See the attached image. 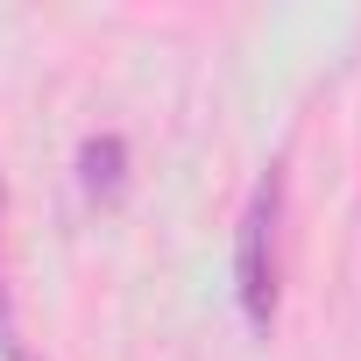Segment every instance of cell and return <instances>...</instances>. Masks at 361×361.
Here are the masks:
<instances>
[{
  "mask_svg": "<svg viewBox=\"0 0 361 361\" xmlns=\"http://www.w3.org/2000/svg\"><path fill=\"white\" fill-rule=\"evenodd\" d=\"M276 213H283V185L269 170L234 234V290H241V312L255 333H269V319H276Z\"/></svg>",
  "mask_w": 361,
  "mask_h": 361,
  "instance_id": "obj_1",
  "label": "cell"
},
{
  "mask_svg": "<svg viewBox=\"0 0 361 361\" xmlns=\"http://www.w3.org/2000/svg\"><path fill=\"white\" fill-rule=\"evenodd\" d=\"M78 170H85V192H121V142H114V135L85 142Z\"/></svg>",
  "mask_w": 361,
  "mask_h": 361,
  "instance_id": "obj_2",
  "label": "cell"
},
{
  "mask_svg": "<svg viewBox=\"0 0 361 361\" xmlns=\"http://www.w3.org/2000/svg\"><path fill=\"white\" fill-rule=\"evenodd\" d=\"M0 347H15V319H8V290H0Z\"/></svg>",
  "mask_w": 361,
  "mask_h": 361,
  "instance_id": "obj_3",
  "label": "cell"
},
{
  "mask_svg": "<svg viewBox=\"0 0 361 361\" xmlns=\"http://www.w3.org/2000/svg\"><path fill=\"white\" fill-rule=\"evenodd\" d=\"M15 361H22V354H15Z\"/></svg>",
  "mask_w": 361,
  "mask_h": 361,
  "instance_id": "obj_4",
  "label": "cell"
}]
</instances>
